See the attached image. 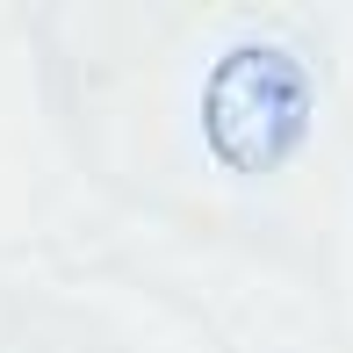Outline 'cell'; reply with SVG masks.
<instances>
[{
    "label": "cell",
    "mask_w": 353,
    "mask_h": 353,
    "mask_svg": "<svg viewBox=\"0 0 353 353\" xmlns=\"http://www.w3.org/2000/svg\"><path fill=\"white\" fill-rule=\"evenodd\" d=\"M317 87L281 43H231L202 79V137L231 173H274L303 152Z\"/></svg>",
    "instance_id": "6da1fadb"
}]
</instances>
